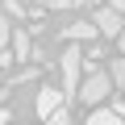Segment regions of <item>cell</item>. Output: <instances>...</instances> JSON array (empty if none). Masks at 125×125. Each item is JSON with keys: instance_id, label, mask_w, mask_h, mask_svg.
<instances>
[{"instance_id": "cell-1", "label": "cell", "mask_w": 125, "mask_h": 125, "mask_svg": "<svg viewBox=\"0 0 125 125\" xmlns=\"http://www.w3.org/2000/svg\"><path fill=\"white\" fill-rule=\"evenodd\" d=\"M113 71H100V67H88V75H83V88H79V100L88 104V113L92 108H100L108 96H113Z\"/></svg>"}, {"instance_id": "cell-2", "label": "cell", "mask_w": 125, "mask_h": 125, "mask_svg": "<svg viewBox=\"0 0 125 125\" xmlns=\"http://www.w3.org/2000/svg\"><path fill=\"white\" fill-rule=\"evenodd\" d=\"M83 50L79 46H67L58 54V71H62V92L67 96H79V88H83Z\"/></svg>"}, {"instance_id": "cell-3", "label": "cell", "mask_w": 125, "mask_h": 125, "mask_svg": "<svg viewBox=\"0 0 125 125\" xmlns=\"http://www.w3.org/2000/svg\"><path fill=\"white\" fill-rule=\"evenodd\" d=\"M92 21L100 25V33H104V38H121V33H125V17H121V9H113V4L96 9V13H92Z\"/></svg>"}, {"instance_id": "cell-4", "label": "cell", "mask_w": 125, "mask_h": 125, "mask_svg": "<svg viewBox=\"0 0 125 125\" xmlns=\"http://www.w3.org/2000/svg\"><path fill=\"white\" fill-rule=\"evenodd\" d=\"M62 96H67V92H58V88H38V100H33L38 117H42V121H46V117H54V113L62 108Z\"/></svg>"}, {"instance_id": "cell-5", "label": "cell", "mask_w": 125, "mask_h": 125, "mask_svg": "<svg viewBox=\"0 0 125 125\" xmlns=\"http://www.w3.org/2000/svg\"><path fill=\"white\" fill-rule=\"evenodd\" d=\"M62 33H67V42H92V38L100 33V25H96V21H75V25H67Z\"/></svg>"}, {"instance_id": "cell-6", "label": "cell", "mask_w": 125, "mask_h": 125, "mask_svg": "<svg viewBox=\"0 0 125 125\" xmlns=\"http://www.w3.org/2000/svg\"><path fill=\"white\" fill-rule=\"evenodd\" d=\"M9 50H13V58H29V54H33V42H29V33H25V29H13V42H9Z\"/></svg>"}, {"instance_id": "cell-7", "label": "cell", "mask_w": 125, "mask_h": 125, "mask_svg": "<svg viewBox=\"0 0 125 125\" xmlns=\"http://www.w3.org/2000/svg\"><path fill=\"white\" fill-rule=\"evenodd\" d=\"M88 125H121V113L117 108H92L88 113Z\"/></svg>"}, {"instance_id": "cell-8", "label": "cell", "mask_w": 125, "mask_h": 125, "mask_svg": "<svg viewBox=\"0 0 125 125\" xmlns=\"http://www.w3.org/2000/svg\"><path fill=\"white\" fill-rule=\"evenodd\" d=\"M108 71H113V83L125 92V54H121V58H113V67H108Z\"/></svg>"}, {"instance_id": "cell-9", "label": "cell", "mask_w": 125, "mask_h": 125, "mask_svg": "<svg viewBox=\"0 0 125 125\" xmlns=\"http://www.w3.org/2000/svg\"><path fill=\"white\" fill-rule=\"evenodd\" d=\"M42 125H71V113H67V108H58V113H54V117H46Z\"/></svg>"}, {"instance_id": "cell-10", "label": "cell", "mask_w": 125, "mask_h": 125, "mask_svg": "<svg viewBox=\"0 0 125 125\" xmlns=\"http://www.w3.org/2000/svg\"><path fill=\"white\" fill-rule=\"evenodd\" d=\"M29 79H38V71H33V67H25L21 75H13V79H9V88H17V83H29Z\"/></svg>"}, {"instance_id": "cell-11", "label": "cell", "mask_w": 125, "mask_h": 125, "mask_svg": "<svg viewBox=\"0 0 125 125\" xmlns=\"http://www.w3.org/2000/svg\"><path fill=\"white\" fill-rule=\"evenodd\" d=\"M4 9H9V17H25V9L17 4V0H4Z\"/></svg>"}, {"instance_id": "cell-12", "label": "cell", "mask_w": 125, "mask_h": 125, "mask_svg": "<svg viewBox=\"0 0 125 125\" xmlns=\"http://www.w3.org/2000/svg\"><path fill=\"white\" fill-rule=\"evenodd\" d=\"M42 4H46V9H67L71 0H42Z\"/></svg>"}, {"instance_id": "cell-13", "label": "cell", "mask_w": 125, "mask_h": 125, "mask_svg": "<svg viewBox=\"0 0 125 125\" xmlns=\"http://www.w3.org/2000/svg\"><path fill=\"white\" fill-rule=\"evenodd\" d=\"M108 4H113V9H121V13H125V0H108Z\"/></svg>"}, {"instance_id": "cell-14", "label": "cell", "mask_w": 125, "mask_h": 125, "mask_svg": "<svg viewBox=\"0 0 125 125\" xmlns=\"http://www.w3.org/2000/svg\"><path fill=\"white\" fill-rule=\"evenodd\" d=\"M117 42H121V54H125V33H121V38H117Z\"/></svg>"}]
</instances>
